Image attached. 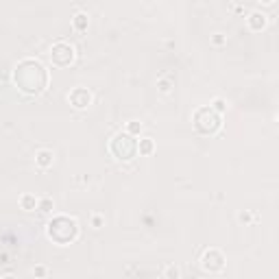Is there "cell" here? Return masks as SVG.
Returning a JSON list of instances; mask_svg holds the SVG:
<instances>
[{"mask_svg":"<svg viewBox=\"0 0 279 279\" xmlns=\"http://www.w3.org/2000/svg\"><path fill=\"white\" fill-rule=\"evenodd\" d=\"M13 83L26 96H37L48 87V70L37 59H22L13 68Z\"/></svg>","mask_w":279,"mask_h":279,"instance_id":"1","label":"cell"},{"mask_svg":"<svg viewBox=\"0 0 279 279\" xmlns=\"http://www.w3.org/2000/svg\"><path fill=\"white\" fill-rule=\"evenodd\" d=\"M46 236L59 246L72 244L79 238V222L70 216H55L46 225Z\"/></svg>","mask_w":279,"mask_h":279,"instance_id":"2","label":"cell"},{"mask_svg":"<svg viewBox=\"0 0 279 279\" xmlns=\"http://www.w3.org/2000/svg\"><path fill=\"white\" fill-rule=\"evenodd\" d=\"M192 127L197 129L201 136H214V133H218L222 127V114H218L212 105L199 107L192 116Z\"/></svg>","mask_w":279,"mask_h":279,"instance_id":"3","label":"cell"},{"mask_svg":"<svg viewBox=\"0 0 279 279\" xmlns=\"http://www.w3.org/2000/svg\"><path fill=\"white\" fill-rule=\"evenodd\" d=\"M109 153L116 157L118 161H131L138 155V140L136 136L127 131H120L111 138L109 142Z\"/></svg>","mask_w":279,"mask_h":279,"instance_id":"4","label":"cell"},{"mask_svg":"<svg viewBox=\"0 0 279 279\" xmlns=\"http://www.w3.org/2000/svg\"><path fill=\"white\" fill-rule=\"evenodd\" d=\"M74 57H77V50H74V46L68 44V41H57V44H53V48H50V61L57 68L70 66V63L74 61Z\"/></svg>","mask_w":279,"mask_h":279,"instance_id":"5","label":"cell"},{"mask_svg":"<svg viewBox=\"0 0 279 279\" xmlns=\"http://www.w3.org/2000/svg\"><path fill=\"white\" fill-rule=\"evenodd\" d=\"M201 268L205 273H220L225 268V255L220 249H207L201 258Z\"/></svg>","mask_w":279,"mask_h":279,"instance_id":"6","label":"cell"},{"mask_svg":"<svg viewBox=\"0 0 279 279\" xmlns=\"http://www.w3.org/2000/svg\"><path fill=\"white\" fill-rule=\"evenodd\" d=\"M68 100L74 109H87V107L92 105V94H90V90H85V87H74V90L68 94Z\"/></svg>","mask_w":279,"mask_h":279,"instance_id":"7","label":"cell"},{"mask_svg":"<svg viewBox=\"0 0 279 279\" xmlns=\"http://www.w3.org/2000/svg\"><path fill=\"white\" fill-rule=\"evenodd\" d=\"M266 24H268V16L262 11H251L249 18H246V26H249L251 31H255V33L266 29Z\"/></svg>","mask_w":279,"mask_h":279,"instance_id":"8","label":"cell"},{"mask_svg":"<svg viewBox=\"0 0 279 279\" xmlns=\"http://www.w3.org/2000/svg\"><path fill=\"white\" fill-rule=\"evenodd\" d=\"M55 161V153L48 151V148H41V151L35 153V164L40 166V168H50Z\"/></svg>","mask_w":279,"mask_h":279,"instance_id":"9","label":"cell"},{"mask_svg":"<svg viewBox=\"0 0 279 279\" xmlns=\"http://www.w3.org/2000/svg\"><path fill=\"white\" fill-rule=\"evenodd\" d=\"M72 26H74V31H79V33L87 31V26H90V18H87V13H83V11L74 13V18H72Z\"/></svg>","mask_w":279,"mask_h":279,"instance_id":"10","label":"cell"},{"mask_svg":"<svg viewBox=\"0 0 279 279\" xmlns=\"http://www.w3.org/2000/svg\"><path fill=\"white\" fill-rule=\"evenodd\" d=\"M153 151H155V142H153L151 138H142L138 142V153L140 155H151Z\"/></svg>","mask_w":279,"mask_h":279,"instance_id":"11","label":"cell"},{"mask_svg":"<svg viewBox=\"0 0 279 279\" xmlns=\"http://www.w3.org/2000/svg\"><path fill=\"white\" fill-rule=\"evenodd\" d=\"M20 207L24 209V212H33V209H37V199L33 197V194H22Z\"/></svg>","mask_w":279,"mask_h":279,"instance_id":"12","label":"cell"},{"mask_svg":"<svg viewBox=\"0 0 279 279\" xmlns=\"http://www.w3.org/2000/svg\"><path fill=\"white\" fill-rule=\"evenodd\" d=\"M37 209H40V212H44V214H50V212H53V209H55L53 199H48V197L40 199V201H37Z\"/></svg>","mask_w":279,"mask_h":279,"instance_id":"13","label":"cell"},{"mask_svg":"<svg viewBox=\"0 0 279 279\" xmlns=\"http://www.w3.org/2000/svg\"><path fill=\"white\" fill-rule=\"evenodd\" d=\"M173 79H159V81H157V90L161 92V94H168L170 90H173Z\"/></svg>","mask_w":279,"mask_h":279,"instance_id":"14","label":"cell"},{"mask_svg":"<svg viewBox=\"0 0 279 279\" xmlns=\"http://www.w3.org/2000/svg\"><path fill=\"white\" fill-rule=\"evenodd\" d=\"M140 131H142V122H138V120H131L127 124V133H131V136H140Z\"/></svg>","mask_w":279,"mask_h":279,"instance_id":"15","label":"cell"},{"mask_svg":"<svg viewBox=\"0 0 279 279\" xmlns=\"http://www.w3.org/2000/svg\"><path fill=\"white\" fill-rule=\"evenodd\" d=\"M103 225H105V218L100 216V214H94V216H92V227H94V229H100Z\"/></svg>","mask_w":279,"mask_h":279,"instance_id":"16","label":"cell"},{"mask_svg":"<svg viewBox=\"0 0 279 279\" xmlns=\"http://www.w3.org/2000/svg\"><path fill=\"white\" fill-rule=\"evenodd\" d=\"M212 107L218 111V114H225V111H227V103H225L222 99H216V100H214V105H212Z\"/></svg>","mask_w":279,"mask_h":279,"instance_id":"17","label":"cell"},{"mask_svg":"<svg viewBox=\"0 0 279 279\" xmlns=\"http://www.w3.org/2000/svg\"><path fill=\"white\" fill-rule=\"evenodd\" d=\"M225 41H227V37L222 35V33H216V35L212 37V44H214V46H222Z\"/></svg>","mask_w":279,"mask_h":279,"instance_id":"18","label":"cell"},{"mask_svg":"<svg viewBox=\"0 0 279 279\" xmlns=\"http://www.w3.org/2000/svg\"><path fill=\"white\" fill-rule=\"evenodd\" d=\"M164 275L166 277H181V273H179V268H175V266H168V268H166V273H164Z\"/></svg>","mask_w":279,"mask_h":279,"instance_id":"19","label":"cell"},{"mask_svg":"<svg viewBox=\"0 0 279 279\" xmlns=\"http://www.w3.org/2000/svg\"><path fill=\"white\" fill-rule=\"evenodd\" d=\"M35 277H46V275H48V268H46V266H35Z\"/></svg>","mask_w":279,"mask_h":279,"instance_id":"20","label":"cell"},{"mask_svg":"<svg viewBox=\"0 0 279 279\" xmlns=\"http://www.w3.org/2000/svg\"><path fill=\"white\" fill-rule=\"evenodd\" d=\"M240 220H242V222H244V225H249V222H251V220H253V216H251V214H249V212H242V214H240Z\"/></svg>","mask_w":279,"mask_h":279,"instance_id":"21","label":"cell"},{"mask_svg":"<svg viewBox=\"0 0 279 279\" xmlns=\"http://www.w3.org/2000/svg\"><path fill=\"white\" fill-rule=\"evenodd\" d=\"M258 2H262V4H273L275 0H258Z\"/></svg>","mask_w":279,"mask_h":279,"instance_id":"22","label":"cell"}]
</instances>
